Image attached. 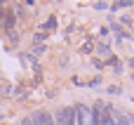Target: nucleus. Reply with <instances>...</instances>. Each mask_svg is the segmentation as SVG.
<instances>
[{"mask_svg":"<svg viewBox=\"0 0 134 125\" xmlns=\"http://www.w3.org/2000/svg\"><path fill=\"white\" fill-rule=\"evenodd\" d=\"M54 123H57V125H73V123H75V109H71V106L59 109Z\"/></svg>","mask_w":134,"mask_h":125,"instance_id":"nucleus-1","label":"nucleus"},{"mask_svg":"<svg viewBox=\"0 0 134 125\" xmlns=\"http://www.w3.org/2000/svg\"><path fill=\"white\" fill-rule=\"evenodd\" d=\"M75 121H78V125H90L92 111H90L85 104H78V106H75Z\"/></svg>","mask_w":134,"mask_h":125,"instance_id":"nucleus-2","label":"nucleus"},{"mask_svg":"<svg viewBox=\"0 0 134 125\" xmlns=\"http://www.w3.org/2000/svg\"><path fill=\"white\" fill-rule=\"evenodd\" d=\"M31 121H33V125H57V123H54V118H52L47 111H35Z\"/></svg>","mask_w":134,"mask_h":125,"instance_id":"nucleus-3","label":"nucleus"},{"mask_svg":"<svg viewBox=\"0 0 134 125\" xmlns=\"http://www.w3.org/2000/svg\"><path fill=\"white\" fill-rule=\"evenodd\" d=\"M101 125H118V123H115V118H113L111 113H104V123Z\"/></svg>","mask_w":134,"mask_h":125,"instance_id":"nucleus-4","label":"nucleus"},{"mask_svg":"<svg viewBox=\"0 0 134 125\" xmlns=\"http://www.w3.org/2000/svg\"><path fill=\"white\" fill-rule=\"evenodd\" d=\"M130 5H132L130 0H120V2H115V5H113V9H118V7H130Z\"/></svg>","mask_w":134,"mask_h":125,"instance_id":"nucleus-5","label":"nucleus"},{"mask_svg":"<svg viewBox=\"0 0 134 125\" xmlns=\"http://www.w3.org/2000/svg\"><path fill=\"white\" fill-rule=\"evenodd\" d=\"M54 26H57V19H54V17H52V19H47V24H45V28H47V31H52Z\"/></svg>","mask_w":134,"mask_h":125,"instance_id":"nucleus-6","label":"nucleus"},{"mask_svg":"<svg viewBox=\"0 0 134 125\" xmlns=\"http://www.w3.org/2000/svg\"><path fill=\"white\" fill-rule=\"evenodd\" d=\"M21 125H33V121H31V118H26V121H21Z\"/></svg>","mask_w":134,"mask_h":125,"instance_id":"nucleus-7","label":"nucleus"},{"mask_svg":"<svg viewBox=\"0 0 134 125\" xmlns=\"http://www.w3.org/2000/svg\"><path fill=\"white\" fill-rule=\"evenodd\" d=\"M0 9H2V5H0Z\"/></svg>","mask_w":134,"mask_h":125,"instance_id":"nucleus-8","label":"nucleus"}]
</instances>
